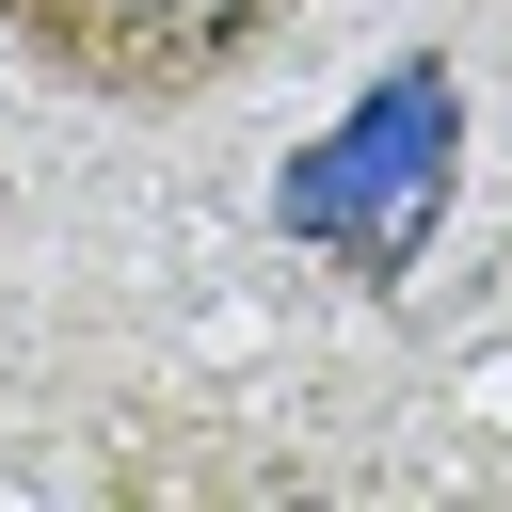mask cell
I'll return each mask as SVG.
<instances>
[{"mask_svg": "<svg viewBox=\"0 0 512 512\" xmlns=\"http://www.w3.org/2000/svg\"><path fill=\"white\" fill-rule=\"evenodd\" d=\"M304 0H0V32L64 80V96H112V112H192L224 96Z\"/></svg>", "mask_w": 512, "mask_h": 512, "instance_id": "cell-1", "label": "cell"}]
</instances>
